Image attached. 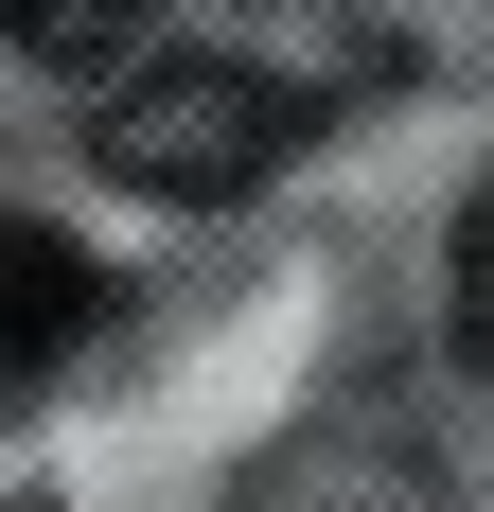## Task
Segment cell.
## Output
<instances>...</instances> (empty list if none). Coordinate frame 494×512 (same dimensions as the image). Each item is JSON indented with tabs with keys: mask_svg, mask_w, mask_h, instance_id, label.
I'll return each mask as SVG.
<instances>
[{
	"mask_svg": "<svg viewBox=\"0 0 494 512\" xmlns=\"http://www.w3.org/2000/svg\"><path fill=\"white\" fill-rule=\"evenodd\" d=\"M89 159L124 177V195H177V212H230V195H265L300 159V89L283 71H230V53H124L106 71V106H89Z\"/></svg>",
	"mask_w": 494,
	"mask_h": 512,
	"instance_id": "1",
	"label": "cell"
},
{
	"mask_svg": "<svg viewBox=\"0 0 494 512\" xmlns=\"http://www.w3.org/2000/svg\"><path fill=\"white\" fill-rule=\"evenodd\" d=\"M89 318H106L89 248H71V230H36V212H0V354H18V371H53Z\"/></svg>",
	"mask_w": 494,
	"mask_h": 512,
	"instance_id": "2",
	"label": "cell"
},
{
	"mask_svg": "<svg viewBox=\"0 0 494 512\" xmlns=\"http://www.w3.org/2000/svg\"><path fill=\"white\" fill-rule=\"evenodd\" d=\"M0 36L36 53V71H89V89H106V71L159 36V0H0Z\"/></svg>",
	"mask_w": 494,
	"mask_h": 512,
	"instance_id": "3",
	"label": "cell"
},
{
	"mask_svg": "<svg viewBox=\"0 0 494 512\" xmlns=\"http://www.w3.org/2000/svg\"><path fill=\"white\" fill-rule=\"evenodd\" d=\"M442 318H459V354L494 371V177L459 195V265H442Z\"/></svg>",
	"mask_w": 494,
	"mask_h": 512,
	"instance_id": "4",
	"label": "cell"
}]
</instances>
